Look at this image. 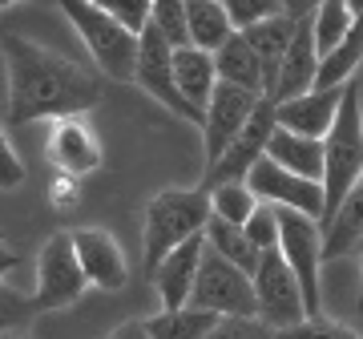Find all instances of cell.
<instances>
[{
	"label": "cell",
	"mask_w": 363,
	"mask_h": 339,
	"mask_svg": "<svg viewBox=\"0 0 363 339\" xmlns=\"http://www.w3.org/2000/svg\"><path fill=\"white\" fill-rule=\"evenodd\" d=\"M250 194L259 198L262 206H274V210H295V214H307V218L323 222V210H327V194H323V182H307V178H295L279 170L274 162L262 157L259 166L250 170Z\"/></svg>",
	"instance_id": "11"
},
{
	"label": "cell",
	"mask_w": 363,
	"mask_h": 339,
	"mask_svg": "<svg viewBox=\"0 0 363 339\" xmlns=\"http://www.w3.org/2000/svg\"><path fill=\"white\" fill-rule=\"evenodd\" d=\"M274 130H279V121H274V101L271 97H262L259 109H255V118L247 121V130L234 138V145L222 154V162L202 174V190H218V186H230V182H247L250 170L267 157V145H271Z\"/></svg>",
	"instance_id": "9"
},
{
	"label": "cell",
	"mask_w": 363,
	"mask_h": 339,
	"mask_svg": "<svg viewBox=\"0 0 363 339\" xmlns=\"http://www.w3.org/2000/svg\"><path fill=\"white\" fill-rule=\"evenodd\" d=\"M133 81H138L154 101L166 105L169 113L194 121L190 105L182 101V93H178V81H174V49L162 40V33H157L154 25L145 28V37H142V52H138V73H133ZM194 126H198V121H194Z\"/></svg>",
	"instance_id": "13"
},
{
	"label": "cell",
	"mask_w": 363,
	"mask_h": 339,
	"mask_svg": "<svg viewBox=\"0 0 363 339\" xmlns=\"http://www.w3.org/2000/svg\"><path fill=\"white\" fill-rule=\"evenodd\" d=\"M359 311H363V247H359Z\"/></svg>",
	"instance_id": "38"
},
{
	"label": "cell",
	"mask_w": 363,
	"mask_h": 339,
	"mask_svg": "<svg viewBox=\"0 0 363 339\" xmlns=\"http://www.w3.org/2000/svg\"><path fill=\"white\" fill-rule=\"evenodd\" d=\"M33 319H37L33 299H25V295L16 287H9V283H0V335H21Z\"/></svg>",
	"instance_id": "28"
},
{
	"label": "cell",
	"mask_w": 363,
	"mask_h": 339,
	"mask_svg": "<svg viewBox=\"0 0 363 339\" xmlns=\"http://www.w3.org/2000/svg\"><path fill=\"white\" fill-rule=\"evenodd\" d=\"M218 319L198 307H182V311H157L145 319V331L154 339H210Z\"/></svg>",
	"instance_id": "25"
},
{
	"label": "cell",
	"mask_w": 363,
	"mask_h": 339,
	"mask_svg": "<svg viewBox=\"0 0 363 339\" xmlns=\"http://www.w3.org/2000/svg\"><path fill=\"white\" fill-rule=\"evenodd\" d=\"M315 77H319V49H315V33H311V21H303L286 49L283 65H279V81H274V93L271 101L283 105V101H295V97H307L315 93Z\"/></svg>",
	"instance_id": "17"
},
{
	"label": "cell",
	"mask_w": 363,
	"mask_h": 339,
	"mask_svg": "<svg viewBox=\"0 0 363 339\" xmlns=\"http://www.w3.org/2000/svg\"><path fill=\"white\" fill-rule=\"evenodd\" d=\"M0 339H25V335H0Z\"/></svg>",
	"instance_id": "39"
},
{
	"label": "cell",
	"mask_w": 363,
	"mask_h": 339,
	"mask_svg": "<svg viewBox=\"0 0 363 339\" xmlns=\"http://www.w3.org/2000/svg\"><path fill=\"white\" fill-rule=\"evenodd\" d=\"M202 259H206V235L190 238L186 247H178L174 255H166L162 267L150 274L157 299H162V311H182V307H190V295H194Z\"/></svg>",
	"instance_id": "15"
},
{
	"label": "cell",
	"mask_w": 363,
	"mask_h": 339,
	"mask_svg": "<svg viewBox=\"0 0 363 339\" xmlns=\"http://www.w3.org/2000/svg\"><path fill=\"white\" fill-rule=\"evenodd\" d=\"M0 243H4V235H0Z\"/></svg>",
	"instance_id": "41"
},
{
	"label": "cell",
	"mask_w": 363,
	"mask_h": 339,
	"mask_svg": "<svg viewBox=\"0 0 363 339\" xmlns=\"http://www.w3.org/2000/svg\"><path fill=\"white\" fill-rule=\"evenodd\" d=\"M45 157L57 174L65 178H85L101 166V138L89 126V118H61L49 121V142H45Z\"/></svg>",
	"instance_id": "12"
},
{
	"label": "cell",
	"mask_w": 363,
	"mask_h": 339,
	"mask_svg": "<svg viewBox=\"0 0 363 339\" xmlns=\"http://www.w3.org/2000/svg\"><path fill=\"white\" fill-rule=\"evenodd\" d=\"M359 13H355V4H343V0H323L311 16V33H315V49H319V61L331 57V52L351 37V28H355Z\"/></svg>",
	"instance_id": "24"
},
{
	"label": "cell",
	"mask_w": 363,
	"mask_h": 339,
	"mask_svg": "<svg viewBox=\"0 0 363 339\" xmlns=\"http://www.w3.org/2000/svg\"><path fill=\"white\" fill-rule=\"evenodd\" d=\"M0 9H9V4H4V0H0Z\"/></svg>",
	"instance_id": "40"
},
{
	"label": "cell",
	"mask_w": 363,
	"mask_h": 339,
	"mask_svg": "<svg viewBox=\"0 0 363 339\" xmlns=\"http://www.w3.org/2000/svg\"><path fill=\"white\" fill-rule=\"evenodd\" d=\"M267 162H274L279 170L295 174V178L323 182L327 145L315 142V138H298V133H291V130H274L271 133V145H267Z\"/></svg>",
	"instance_id": "19"
},
{
	"label": "cell",
	"mask_w": 363,
	"mask_h": 339,
	"mask_svg": "<svg viewBox=\"0 0 363 339\" xmlns=\"http://www.w3.org/2000/svg\"><path fill=\"white\" fill-rule=\"evenodd\" d=\"M85 287H89V279H85V271H81L73 235H69V230L49 235L45 238V247L37 250V291H33V307H37V315L77 303Z\"/></svg>",
	"instance_id": "7"
},
{
	"label": "cell",
	"mask_w": 363,
	"mask_h": 339,
	"mask_svg": "<svg viewBox=\"0 0 363 339\" xmlns=\"http://www.w3.org/2000/svg\"><path fill=\"white\" fill-rule=\"evenodd\" d=\"M222 4H226V16H230L234 33H250L262 21H271V16L283 13L286 0H222Z\"/></svg>",
	"instance_id": "29"
},
{
	"label": "cell",
	"mask_w": 363,
	"mask_h": 339,
	"mask_svg": "<svg viewBox=\"0 0 363 339\" xmlns=\"http://www.w3.org/2000/svg\"><path fill=\"white\" fill-rule=\"evenodd\" d=\"M0 52H4V81H9L4 113L13 126L85 118L101 101V77L93 69L45 49L37 40L4 37Z\"/></svg>",
	"instance_id": "1"
},
{
	"label": "cell",
	"mask_w": 363,
	"mask_h": 339,
	"mask_svg": "<svg viewBox=\"0 0 363 339\" xmlns=\"http://www.w3.org/2000/svg\"><path fill=\"white\" fill-rule=\"evenodd\" d=\"M206 247L218 259H226L230 267H238L242 274H250V279H255V271H259V262H262V250L247 238V230L242 226H230V222H222V218H210Z\"/></svg>",
	"instance_id": "23"
},
{
	"label": "cell",
	"mask_w": 363,
	"mask_h": 339,
	"mask_svg": "<svg viewBox=\"0 0 363 339\" xmlns=\"http://www.w3.org/2000/svg\"><path fill=\"white\" fill-rule=\"evenodd\" d=\"M101 9L138 40L145 37V28L154 25V4L150 0H101Z\"/></svg>",
	"instance_id": "30"
},
{
	"label": "cell",
	"mask_w": 363,
	"mask_h": 339,
	"mask_svg": "<svg viewBox=\"0 0 363 339\" xmlns=\"http://www.w3.org/2000/svg\"><path fill=\"white\" fill-rule=\"evenodd\" d=\"M214 69H218L222 85H234V89H247L255 97H267V69H262L259 52L250 49V40L242 33H234L218 52H214Z\"/></svg>",
	"instance_id": "20"
},
{
	"label": "cell",
	"mask_w": 363,
	"mask_h": 339,
	"mask_svg": "<svg viewBox=\"0 0 363 339\" xmlns=\"http://www.w3.org/2000/svg\"><path fill=\"white\" fill-rule=\"evenodd\" d=\"M242 230H247V238L262 250V255H267V250H279V210H274V206H259L255 214H250V222L242 226Z\"/></svg>",
	"instance_id": "32"
},
{
	"label": "cell",
	"mask_w": 363,
	"mask_h": 339,
	"mask_svg": "<svg viewBox=\"0 0 363 339\" xmlns=\"http://www.w3.org/2000/svg\"><path fill=\"white\" fill-rule=\"evenodd\" d=\"M73 247H77L81 271L89 279V287L97 291H121L130 283V262H125V250L109 230L101 226H85V230H73Z\"/></svg>",
	"instance_id": "14"
},
{
	"label": "cell",
	"mask_w": 363,
	"mask_h": 339,
	"mask_svg": "<svg viewBox=\"0 0 363 339\" xmlns=\"http://www.w3.org/2000/svg\"><path fill=\"white\" fill-rule=\"evenodd\" d=\"M186 21H190V49H202L210 57L234 37L222 0H186Z\"/></svg>",
	"instance_id": "22"
},
{
	"label": "cell",
	"mask_w": 363,
	"mask_h": 339,
	"mask_svg": "<svg viewBox=\"0 0 363 339\" xmlns=\"http://www.w3.org/2000/svg\"><path fill=\"white\" fill-rule=\"evenodd\" d=\"M255 303H259V319L271 331H291L307 319L303 287L279 250H267L259 271H255Z\"/></svg>",
	"instance_id": "8"
},
{
	"label": "cell",
	"mask_w": 363,
	"mask_h": 339,
	"mask_svg": "<svg viewBox=\"0 0 363 339\" xmlns=\"http://www.w3.org/2000/svg\"><path fill=\"white\" fill-rule=\"evenodd\" d=\"M210 218H214V210H210V194L202 186L154 194V202L145 206V226H142L145 274H154L157 267H162V259L174 255L178 247H186L190 238L206 235Z\"/></svg>",
	"instance_id": "2"
},
{
	"label": "cell",
	"mask_w": 363,
	"mask_h": 339,
	"mask_svg": "<svg viewBox=\"0 0 363 339\" xmlns=\"http://www.w3.org/2000/svg\"><path fill=\"white\" fill-rule=\"evenodd\" d=\"M109 339H154L145 331V319H130V323H121L117 331H109Z\"/></svg>",
	"instance_id": "36"
},
{
	"label": "cell",
	"mask_w": 363,
	"mask_h": 339,
	"mask_svg": "<svg viewBox=\"0 0 363 339\" xmlns=\"http://www.w3.org/2000/svg\"><path fill=\"white\" fill-rule=\"evenodd\" d=\"M21 182H25V166H21V157H16L13 142L0 130V190H16Z\"/></svg>",
	"instance_id": "34"
},
{
	"label": "cell",
	"mask_w": 363,
	"mask_h": 339,
	"mask_svg": "<svg viewBox=\"0 0 363 339\" xmlns=\"http://www.w3.org/2000/svg\"><path fill=\"white\" fill-rule=\"evenodd\" d=\"M16 262H21V255H16V250L9 247V243H0V283H4V274L13 271Z\"/></svg>",
	"instance_id": "37"
},
{
	"label": "cell",
	"mask_w": 363,
	"mask_h": 339,
	"mask_svg": "<svg viewBox=\"0 0 363 339\" xmlns=\"http://www.w3.org/2000/svg\"><path fill=\"white\" fill-rule=\"evenodd\" d=\"M279 339H363V335L351 331L347 323H339V319L319 315V319H303V323L291 327V331H279Z\"/></svg>",
	"instance_id": "31"
},
{
	"label": "cell",
	"mask_w": 363,
	"mask_h": 339,
	"mask_svg": "<svg viewBox=\"0 0 363 339\" xmlns=\"http://www.w3.org/2000/svg\"><path fill=\"white\" fill-rule=\"evenodd\" d=\"M61 13H65L69 25L77 28V37L85 40L93 65L101 69L105 77L133 81L142 40L130 37V33L113 21V16L105 13L101 4H89V0H65V4H61Z\"/></svg>",
	"instance_id": "4"
},
{
	"label": "cell",
	"mask_w": 363,
	"mask_h": 339,
	"mask_svg": "<svg viewBox=\"0 0 363 339\" xmlns=\"http://www.w3.org/2000/svg\"><path fill=\"white\" fill-rule=\"evenodd\" d=\"M279 255L303 287L307 319H319L323 315V226L307 214L279 210Z\"/></svg>",
	"instance_id": "5"
},
{
	"label": "cell",
	"mask_w": 363,
	"mask_h": 339,
	"mask_svg": "<svg viewBox=\"0 0 363 339\" xmlns=\"http://www.w3.org/2000/svg\"><path fill=\"white\" fill-rule=\"evenodd\" d=\"M190 307L214 315V319H259V303H255V279L242 274L238 267H230L226 259H218L206 247L202 271H198Z\"/></svg>",
	"instance_id": "6"
},
{
	"label": "cell",
	"mask_w": 363,
	"mask_h": 339,
	"mask_svg": "<svg viewBox=\"0 0 363 339\" xmlns=\"http://www.w3.org/2000/svg\"><path fill=\"white\" fill-rule=\"evenodd\" d=\"M339 105H343V89H315L307 97H295V101L274 105V121L279 130H291L298 138H315V142H327V133L339 118Z\"/></svg>",
	"instance_id": "16"
},
{
	"label": "cell",
	"mask_w": 363,
	"mask_h": 339,
	"mask_svg": "<svg viewBox=\"0 0 363 339\" xmlns=\"http://www.w3.org/2000/svg\"><path fill=\"white\" fill-rule=\"evenodd\" d=\"M174 81H178L182 101L190 105L194 121L202 126L206 121V105L218 89V69H214V57L202 49H178L174 52Z\"/></svg>",
	"instance_id": "18"
},
{
	"label": "cell",
	"mask_w": 363,
	"mask_h": 339,
	"mask_svg": "<svg viewBox=\"0 0 363 339\" xmlns=\"http://www.w3.org/2000/svg\"><path fill=\"white\" fill-rule=\"evenodd\" d=\"M210 339H279V331H271L262 319H218Z\"/></svg>",
	"instance_id": "33"
},
{
	"label": "cell",
	"mask_w": 363,
	"mask_h": 339,
	"mask_svg": "<svg viewBox=\"0 0 363 339\" xmlns=\"http://www.w3.org/2000/svg\"><path fill=\"white\" fill-rule=\"evenodd\" d=\"M210 194V210H214V218L230 222V226H247L250 214L262 206L259 198L250 194L247 182H230V186H218V190H206Z\"/></svg>",
	"instance_id": "26"
},
{
	"label": "cell",
	"mask_w": 363,
	"mask_h": 339,
	"mask_svg": "<svg viewBox=\"0 0 363 339\" xmlns=\"http://www.w3.org/2000/svg\"><path fill=\"white\" fill-rule=\"evenodd\" d=\"M262 97L247 89H234V85H222L214 89L206 105V121H202V157H206V170L218 166L222 154L234 145V138L247 130V121L255 118V109H259Z\"/></svg>",
	"instance_id": "10"
},
{
	"label": "cell",
	"mask_w": 363,
	"mask_h": 339,
	"mask_svg": "<svg viewBox=\"0 0 363 339\" xmlns=\"http://www.w3.org/2000/svg\"><path fill=\"white\" fill-rule=\"evenodd\" d=\"M77 182L81 178H65V174H57V182H52V202H57V206H73V202H77Z\"/></svg>",
	"instance_id": "35"
},
{
	"label": "cell",
	"mask_w": 363,
	"mask_h": 339,
	"mask_svg": "<svg viewBox=\"0 0 363 339\" xmlns=\"http://www.w3.org/2000/svg\"><path fill=\"white\" fill-rule=\"evenodd\" d=\"M327 170H323V194H327V210L323 222L343 206V198L359 186L363 178V105H359V81H351L343 89V105H339V118L327 133ZM319 222V226H323Z\"/></svg>",
	"instance_id": "3"
},
{
	"label": "cell",
	"mask_w": 363,
	"mask_h": 339,
	"mask_svg": "<svg viewBox=\"0 0 363 339\" xmlns=\"http://www.w3.org/2000/svg\"><path fill=\"white\" fill-rule=\"evenodd\" d=\"M154 28L162 33L169 49H190V21H186V0H154Z\"/></svg>",
	"instance_id": "27"
},
{
	"label": "cell",
	"mask_w": 363,
	"mask_h": 339,
	"mask_svg": "<svg viewBox=\"0 0 363 339\" xmlns=\"http://www.w3.org/2000/svg\"><path fill=\"white\" fill-rule=\"evenodd\" d=\"M363 247V182L343 198V206L323 222V262L359 255Z\"/></svg>",
	"instance_id": "21"
}]
</instances>
